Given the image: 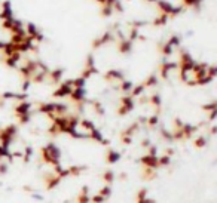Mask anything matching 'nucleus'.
<instances>
[{"mask_svg": "<svg viewBox=\"0 0 217 203\" xmlns=\"http://www.w3.org/2000/svg\"><path fill=\"white\" fill-rule=\"evenodd\" d=\"M48 133H49L51 136H57V135H60V130H58V127H57V124H55V123H51V124H49Z\"/></svg>", "mask_w": 217, "mask_h": 203, "instance_id": "36", "label": "nucleus"}, {"mask_svg": "<svg viewBox=\"0 0 217 203\" xmlns=\"http://www.w3.org/2000/svg\"><path fill=\"white\" fill-rule=\"evenodd\" d=\"M33 104L30 101H21V102H16V105L13 107V113L15 116H22V114H30L33 113Z\"/></svg>", "mask_w": 217, "mask_h": 203, "instance_id": "13", "label": "nucleus"}, {"mask_svg": "<svg viewBox=\"0 0 217 203\" xmlns=\"http://www.w3.org/2000/svg\"><path fill=\"white\" fill-rule=\"evenodd\" d=\"M146 126L150 127V129L158 127V126H159V116H158V114H152V116H149V117L146 119Z\"/></svg>", "mask_w": 217, "mask_h": 203, "instance_id": "29", "label": "nucleus"}, {"mask_svg": "<svg viewBox=\"0 0 217 203\" xmlns=\"http://www.w3.org/2000/svg\"><path fill=\"white\" fill-rule=\"evenodd\" d=\"M88 104L92 105L94 111H95L98 116H104V114H106V108H104L103 102H100V101H97V99H88Z\"/></svg>", "mask_w": 217, "mask_h": 203, "instance_id": "25", "label": "nucleus"}, {"mask_svg": "<svg viewBox=\"0 0 217 203\" xmlns=\"http://www.w3.org/2000/svg\"><path fill=\"white\" fill-rule=\"evenodd\" d=\"M33 154H34V151H33V147L31 145H25L24 147V150H22V162L24 163H28L31 160V157H33Z\"/></svg>", "mask_w": 217, "mask_h": 203, "instance_id": "28", "label": "nucleus"}, {"mask_svg": "<svg viewBox=\"0 0 217 203\" xmlns=\"http://www.w3.org/2000/svg\"><path fill=\"white\" fill-rule=\"evenodd\" d=\"M150 145H152V142H150V139H149V138H144V139L141 141V147H143V148H146V150H147Z\"/></svg>", "mask_w": 217, "mask_h": 203, "instance_id": "37", "label": "nucleus"}, {"mask_svg": "<svg viewBox=\"0 0 217 203\" xmlns=\"http://www.w3.org/2000/svg\"><path fill=\"white\" fill-rule=\"evenodd\" d=\"M202 110L204 111H208V113H214V111H217V102L216 101H211L210 104L202 105Z\"/></svg>", "mask_w": 217, "mask_h": 203, "instance_id": "34", "label": "nucleus"}, {"mask_svg": "<svg viewBox=\"0 0 217 203\" xmlns=\"http://www.w3.org/2000/svg\"><path fill=\"white\" fill-rule=\"evenodd\" d=\"M116 43H118V52L122 53V55H130L131 52L134 50V43L131 40H128L127 36L122 37V39H118Z\"/></svg>", "mask_w": 217, "mask_h": 203, "instance_id": "12", "label": "nucleus"}, {"mask_svg": "<svg viewBox=\"0 0 217 203\" xmlns=\"http://www.w3.org/2000/svg\"><path fill=\"white\" fill-rule=\"evenodd\" d=\"M40 157H42V160L45 163H49L52 166H57V164H61L63 153H61V148L55 142H48L45 147H42V150H40Z\"/></svg>", "mask_w": 217, "mask_h": 203, "instance_id": "1", "label": "nucleus"}, {"mask_svg": "<svg viewBox=\"0 0 217 203\" xmlns=\"http://www.w3.org/2000/svg\"><path fill=\"white\" fill-rule=\"evenodd\" d=\"M64 73H66V70H64L63 67H55V68H51V70H49V73H48V80L51 81V83L58 84V83H61V81H63Z\"/></svg>", "mask_w": 217, "mask_h": 203, "instance_id": "15", "label": "nucleus"}, {"mask_svg": "<svg viewBox=\"0 0 217 203\" xmlns=\"http://www.w3.org/2000/svg\"><path fill=\"white\" fill-rule=\"evenodd\" d=\"M199 1H201V3H202V1H204V0H199Z\"/></svg>", "mask_w": 217, "mask_h": 203, "instance_id": "39", "label": "nucleus"}, {"mask_svg": "<svg viewBox=\"0 0 217 203\" xmlns=\"http://www.w3.org/2000/svg\"><path fill=\"white\" fill-rule=\"evenodd\" d=\"M18 71L22 79H31V76L37 71V59H27L24 65L18 67Z\"/></svg>", "mask_w": 217, "mask_h": 203, "instance_id": "8", "label": "nucleus"}, {"mask_svg": "<svg viewBox=\"0 0 217 203\" xmlns=\"http://www.w3.org/2000/svg\"><path fill=\"white\" fill-rule=\"evenodd\" d=\"M171 18L168 16V15H165V13H161L159 12V15L158 16H155L153 19H152V22H149L150 25H153V27H164V25H167L168 24V21H170Z\"/></svg>", "mask_w": 217, "mask_h": 203, "instance_id": "20", "label": "nucleus"}, {"mask_svg": "<svg viewBox=\"0 0 217 203\" xmlns=\"http://www.w3.org/2000/svg\"><path fill=\"white\" fill-rule=\"evenodd\" d=\"M85 68H97V59L94 53H89L85 59Z\"/></svg>", "mask_w": 217, "mask_h": 203, "instance_id": "31", "label": "nucleus"}, {"mask_svg": "<svg viewBox=\"0 0 217 203\" xmlns=\"http://www.w3.org/2000/svg\"><path fill=\"white\" fill-rule=\"evenodd\" d=\"M37 113L39 114H45V116H51V114H55V102H39L37 105ZM57 116V114H55Z\"/></svg>", "mask_w": 217, "mask_h": 203, "instance_id": "16", "label": "nucleus"}, {"mask_svg": "<svg viewBox=\"0 0 217 203\" xmlns=\"http://www.w3.org/2000/svg\"><path fill=\"white\" fill-rule=\"evenodd\" d=\"M103 179H104V182H106L107 185H110V184L115 181V172H113V170H106L104 175H103Z\"/></svg>", "mask_w": 217, "mask_h": 203, "instance_id": "32", "label": "nucleus"}, {"mask_svg": "<svg viewBox=\"0 0 217 203\" xmlns=\"http://www.w3.org/2000/svg\"><path fill=\"white\" fill-rule=\"evenodd\" d=\"M158 83H159V77H158V74H150L146 80L141 81V84L146 87V90H147V89H153V87H156Z\"/></svg>", "mask_w": 217, "mask_h": 203, "instance_id": "23", "label": "nucleus"}, {"mask_svg": "<svg viewBox=\"0 0 217 203\" xmlns=\"http://www.w3.org/2000/svg\"><path fill=\"white\" fill-rule=\"evenodd\" d=\"M201 1L199 0H181V6L186 9V7H189V9H196V10H199L201 9Z\"/></svg>", "mask_w": 217, "mask_h": 203, "instance_id": "27", "label": "nucleus"}, {"mask_svg": "<svg viewBox=\"0 0 217 203\" xmlns=\"http://www.w3.org/2000/svg\"><path fill=\"white\" fill-rule=\"evenodd\" d=\"M158 157H159V156H153V154L146 153V154H143L138 160H140V163H141L144 167H150V169L158 170V169H159V162H158Z\"/></svg>", "mask_w": 217, "mask_h": 203, "instance_id": "9", "label": "nucleus"}, {"mask_svg": "<svg viewBox=\"0 0 217 203\" xmlns=\"http://www.w3.org/2000/svg\"><path fill=\"white\" fill-rule=\"evenodd\" d=\"M146 1L150 3V4H155V3H156V0H146Z\"/></svg>", "mask_w": 217, "mask_h": 203, "instance_id": "38", "label": "nucleus"}, {"mask_svg": "<svg viewBox=\"0 0 217 203\" xmlns=\"http://www.w3.org/2000/svg\"><path fill=\"white\" fill-rule=\"evenodd\" d=\"M158 162H159V167H162V166H168V164L171 163V156H167V154H159Z\"/></svg>", "mask_w": 217, "mask_h": 203, "instance_id": "33", "label": "nucleus"}, {"mask_svg": "<svg viewBox=\"0 0 217 203\" xmlns=\"http://www.w3.org/2000/svg\"><path fill=\"white\" fill-rule=\"evenodd\" d=\"M155 4L158 6V9H159L161 13H165V15H168L170 18H175V16H178L180 13H183V12L186 10L181 4H180V6H175V4H173L170 0H156Z\"/></svg>", "mask_w": 217, "mask_h": 203, "instance_id": "3", "label": "nucleus"}, {"mask_svg": "<svg viewBox=\"0 0 217 203\" xmlns=\"http://www.w3.org/2000/svg\"><path fill=\"white\" fill-rule=\"evenodd\" d=\"M134 87V83L130 80V79H124L122 81H119V90L121 92H124V95H128L131 92V89Z\"/></svg>", "mask_w": 217, "mask_h": 203, "instance_id": "26", "label": "nucleus"}, {"mask_svg": "<svg viewBox=\"0 0 217 203\" xmlns=\"http://www.w3.org/2000/svg\"><path fill=\"white\" fill-rule=\"evenodd\" d=\"M149 102L156 108V113H155V114L159 116V113H161V107H162V98H161V95H159L158 92H153V93L149 96Z\"/></svg>", "mask_w": 217, "mask_h": 203, "instance_id": "21", "label": "nucleus"}, {"mask_svg": "<svg viewBox=\"0 0 217 203\" xmlns=\"http://www.w3.org/2000/svg\"><path fill=\"white\" fill-rule=\"evenodd\" d=\"M208 142H210L208 136H205V135H199V136H196V138L193 139V147L198 148V150H202V148H205V147L208 145Z\"/></svg>", "mask_w": 217, "mask_h": 203, "instance_id": "24", "label": "nucleus"}, {"mask_svg": "<svg viewBox=\"0 0 217 203\" xmlns=\"http://www.w3.org/2000/svg\"><path fill=\"white\" fill-rule=\"evenodd\" d=\"M122 159V153L118 151V150H113V148H109L107 153H106V162L110 163V164H115Z\"/></svg>", "mask_w": 217, "mask_h": 203, "instance_id": "19", "label": "nucleus"}, {"mask_svg": "<svg viewBox=\"0 0 217 203\" xmlns=\"http://www.w3.org/2000/svg\"><path fill=\"white\" fill-rule=\"evenodd\" d=\"M13 9H12V1L10 0H3L1 6H0V21L4 19H10L13 18Z\"/></svg>", "mask_w": 217, "mask_h": 203, "instance_id": "11", "label": "nucleus"}, {"mask_svg": "<svg viewBox=\"0 0 217 203\" xmlns=\"http://www.w3.org/2000/svg\"><path fill=\"white\" fill-rule=\"evenodd\" d=\"M67 169H69V175L70 176H79V175H82L87 170L88 167L85 164H70V166H67Z\"/></svg>", "mask_w": 217, "mask_h": 203, "instance_id": "22", "label": "nucleus"}, {"mask_svg": "<svg viewBox=\"0 0 217 203\" xmlns=\"http://www.w3.org/2000/svg\"><path fill=\"white\" fill-rule=\"evenodd\" d=\"M110 43H116V34L112 30H107L101 36H98L92 40V49L97 50V49H101V47H104Z\"/></svg>", "mask_w": 217, "mask_h": 203, "instance_id": "4", "label": "nucleus"}, {"mask_svg": "<svg viewBox=\"0 0 217 203\" xmlns=\"http://www.w3.org/2000/svg\"><path fill=\"white\" fill-rule=\"evenodd\" d=\"M18 130H19V127L15 123L1 127L0 129V145L4 148H10V144L13 142L15 136L18 135Z\"/></svg>", "mask_w": 217, "mask_h": 203, "instance_id": "2", "label": "nucleus"}, {"mask_svg": "<svg viewBox=\"0 0 217 203\" xmlns=\"http://www.w3.org/2000/svg\"><path fill=\"white\" fill-rule=\"evenodd\" d=\"M155 175H156V170H155V169L144 167V170H143V176H144V178H147V179H153Z\"/></svg>", "mask_w": 217, "mask_h": 203, "instance_id": "35", "label": "nucleus"}, {"mask_svg": "<svg viewBox=\"0 0 217 203\" xmlns=\"http://www.w3.org/2000/svg\"><path fill=\"white\" fill-rule=\"evenodd\" d=\"M72 90H73L72 79H67V80H63L61 83H58L57 89L52 92V96H54V98H57V99H63V98L70 96Z\"/></svg>", "mask_w": 217, "mask_h": 203, "instance_id": "6", "label": "nucleus"}, {"mask_svg": "<svg viewBox=\"0 0 217 203\" xmlns=\"http://www.w3.org/2000/svg\"><path fill=\"white\" fill-rule=\"evenodd\" d=\"M19 61H21V53H19V52H15V53H12V55H9V56H4L3 64H4L6 67H9V68H18Z\"/></svg>", "mask_w": 217, "mask_h": 203, "instance_id": "17", "label": "nucleus"}, {"mask_svg": "<svg viewBox=\"0 0 217 203\" xmlns=\"http://www.w3.org/2000/svg\"><path fill=\"white\" fill-rule=\"evenodd\" d=\"M181 132H183V138L184 139H190L198 132V126L196 124H192V123H183Z\"/></svg>", "mask_w": 217, "mask_h": 203, "instance_id": "18", "label": "nucleus"}, {"mask_svg": "<svg viewBox=\"0 0 217 203\" xmlns=\"http://www.w3.org/2000/svg\"><path fill=\"white\" fill-rule=\"evenodd\" d=\"M177 67H178V64H177V62H174V61H168L167 58H164V61L159 64L158 77H159V79H162V80H168V79H170L171 71H173V70H175Z\"/></svg>", "mask_w": 217, "mask_h": 203, "instance_id": "7", "label": "nucleus"}, {"mask_svg": "<svg viewBox=\"0 0 217 203\" xmlns=\"http://www.w3.org/2000/svg\"><path fill=\"white\" fill-rule=\"evenodd\" d=\"M88 139H92V141L101 144L103 147H109V144H110V141L101 133V130L98 127H94L91 132H88Z\"/></svg>", "mask_w": 217, "mask_h": 203, "instance_id": "10", "label": "nucleus"}, {"mask_svg": "<svg viewBox=\"0 0 217 203\" xmlns=\"http://www.w3.org/2000/svg\"><path fill=\"white\" fill-rule=\"evenodd\" d=\"M125 79V73L121 68H110L104 73V80L107 81H122Z\"/></svg>", "mask_w": 217, "mask_h": 203, "instance_id": "14", "label": "nucleus"}, {"mask_svg": "<svg viewBox=\"0 0 217 203\" xmlns=\"http://www.w3.org/2000/svg\"><path fill=\"white\" fill-rule=\"evenodd\" d=\"M135 108V98L131 95H122L119 99V107H118V116H127Z\"/></svg>", "mask_w": 217, "mask_h": 203, "instance_id": "5", "label": "nucleus"}, {"mask_svg": "<svg viewBox=\"0 0 217 203\" xmlns=\"http://www.w3.org/2000/svg\"><path fill=\"white\" fill-rule=\"evenodd\" d=\"M159 135L165 139V141H173V132L170 129H167L165 126H159Z\"/></svg>", "mask_w": 217, "mask_h": 203, "instance_id": "30", "label": "nucleus"}]
</instances>
